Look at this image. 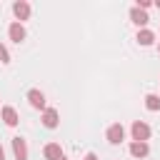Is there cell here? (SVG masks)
<instances>
[{"label": "cell", "instance_id": "1", "mask_svg": "<svg viewBox=\"0 0 160 160\" xmlns=\"http://www.w3.org/2000/svg\"><path fill=\"white\" fill-rule=\"evenodd\" d=\"M130 132H132V140H135V142H148V138H150V125L142 122V120H135L132 128H130Z\"/></svg>", "mask_w": 160, "mask_h": 160}, {"label": "cell", "instance_id": "2", "mask_svg": "<svg viewBox=\"0 0 160 160\" xmlns=\"http://www.w3.org/2000/svg\"><path fill=\"white\" fill-rule=\"evenodd\" d=\"M105 138H108V142H110V145H120V142L125 140V128H122L120 122H112V125L108 128Z\"/></svg>", "mask_w": 160, "mask_h": 160}, {"label": "cell", "instance_id": "3", "mask_svg": "<svg viewBox=\"0 0 160 160\" xmlns=\"http://www.w3.org/2000/svg\"><path fill=\"white\" fill-rule=\"evenodd\" d=\"M40 120H42V125H45L48 130H52V128H58V125H60V112H58L55 108H45Z\"/></svg>", "mask_w": 160, "mask_h": 160}, {"label": "cell", "instance_id": "4", "mask_svg": "<svg viewBox=\"0 0 160 160\" xmlns=\"http://www.w3.org/2000/svg\"><path fill=\"white\" fill-rule=\"evenodd\" d=\"M12 152H15V160H28V142L20 135L12 138Z\"/></svg>", "mask_w": 160, "mask_h": 160}, {"label": "cell", "instance_id": "5", "mask_svg": "<svg viewBox=\"0 0 160 160\" xmlns=\"http://www.w3.org/2000/svg\"><path fill=\"white\" fill-rule=\"evenodd\" d=\"M12 12H15L18 22L28 20V18H30V2H25V0H18V2H12Z\"/></svg>", "mask_w": 160, "mask_h": 160}, {"label": "cell", "instance_id": "6", "mask_svg": "<svg viewBox=\"0 0 160 160\" xmlns=\"http://www.w3.org/2000/svg\"><path fill=\"white\" fill-rule=\"evenodd\" d=\"M28 102H30L35 110H45V108H48V105H45V95H42L40 90H35V88L28 90Z\"/></svg>", "mask_w": 160, "mask_h": 160}, {"label": "cell", "instance_id": "7", "mask_svg": "<svg viewBox=\"0 0 160 160\" xmlns=\"http://www.w3.org/2000/svg\"><path fill=\"white\" fill-rule=\"evenodd\" d=\"M0 115H2V122H5L8 128H15V125L20 122V118H18V110H15V108H10V105H5V108L0 110Z\"/></svg>", "mask_w": 160, "mask_h": 160}, {"label": "cell", "instance_id": "8", "mask_svg": "<svg viewBox=\"0 0 160 160\" xmlns=\"http://www.w3.org/2000/svg\"><path fill=\"white\" fill-rule=\"evenodd\" d=\"M8 35H10V40H12V42H18V45H20V42L25 40V28H22V22H12V25L8 28Z\"/></svg>", "mask_w": 160, "mask_h": 160}, {"label": "cell", "instance_id": "9", "mask_svg": "<svg viewBox=\"0 0 160 160\" xmlns=\"http://www.w3.org/2000/svg\"><path fill=\"white\" fill-rule=\"evenodd\" d=\"M130 20H132L138 28H145V25L150 22L148 12H145V10H140V8H132V10H130Z\"/></svg>", "mask_w": 160, "mask_h": 160}, {"label": "cell", "instance_id": "10", "mask_svg": "<svg viewBox=\"0 0 160 160\" xmlns=\"http://www.w3.org/2000/svg\"><path fill=\"white\" fill-rule=\"evenodd\" d=\"M42 155H45V160H60L62 158V148L58 142H50V145H45Z\"/></svg>", "mask_w": 160, "mask_h": 160}, {"label": "cell", "instance_id": "11", "mask_svg": "<svg viewBox=\"0 0 160 160\" xmlns=\"http://www.w3.org/2000/svg\"><path fill=\"white\" fill-rule=\"evenodd\" d=\"M148 152H150V148H148V142H130V155L132 158H148Z\"/></svg>", "mask_w": 160, "mask_h": 160}, {"label": "cell", "instance_id": "12", "mask_svg": "<svg viewBox=\"0 0 160 160\" xmlns=\"http://www.w3.org/2000/svg\"><path fill=\"white\" fill-rule=\"evenodd\" d=\"M138 42H140V45H145V48H148V45H152V42H155V32H152V30H148V28L138 30Z\"/></svg>", "mask_w": 160, "mask_h": 160}, {"label": "cell", "instance_id": "13", "mask_svg": "<svg viewBox=\"0 0 160 160\" xmlns=\"http://www.w3.org/2000/svg\"><path fill=\"white\" fill-rule=\"evenodd\" d=\"M145 108L152 110V112H158V110H160V98H158L155 92H148V95H145Z\"/></svg>", "mask_w": 160, "mask_h": 160}, {"label": "cell", "instance_id": "14", "mask_svg": "<svg viewBox=\"0 0 160 160\" xmlns=\"http://www.w3.org/2000/svg\"><path fill=\"white\" fill-rule=\"evenodd\" d=\"M0 62H10V52H8V48L0 42Z\"/></svg>", "mask_w": 160, "mask_h": 160}, {"label": "cell", "instance_id": "15", "mask_svg": "<svg viewBox=\"0 0 160 160\" xmlns=\"http://www.w3.org/2000/svg\"><path fill=\"white\" fill-rule=\"evenodd\" d=\"M150 5H152L150 0H138V2H135V8H140V10H148Z\"/></svg>", "mask_w": 160, "mask_h": 160}, {"label": "cell", "instance_id": "16", "mask_svg": "<svg viewBox=\"0 0 160 160\" xmlns=\"http://www.w3.org/2000/svg\"><path fill=\"white\" fill-rule=\"evenodd\" d=\"M85 160H98V155H95V152H88V155H85Z\"/></svg>", "mask_w": 160, "mask_h": 160}, {"label": "cell", "instance_id": "17", "mask_svg": "<svg viewBox=\"0 0 160 160\" xmlns=\"http://www.w3.org/2000/svg\"><path fill=\"white\" fill-rule=\"evenodd\" d=\"M0 160H5V150H2V145H0Z\"/></svg>", "mask_w": 160, "mask_h": 160}, {"label": "cell", "instance_id": "18", "mask_svg": "<svg viewBox=\"0 0 160 160\" xmlns=\"http://www.w3.org/2000/svg\"><path fill=\"white\" fill-rule=\"evenodd\" d=\"M60 160H68V158H65V155H62V158H60Z\"/></svg>", "mask_w": 160, "mask_h": 160}, {"label": "cell", "instance_id": "19", "mask_svg": "<svg viewBox=\"0 0 160 160\" xmlns=\"http://www.w3.org/2000/svg\"><path fill=\"white\" fill-rule=\"evenodd\" d=\"M158 52H160V45H158Z\"/></svg>", "mask_w": 160, "mask_h": 160}]
</instances>
